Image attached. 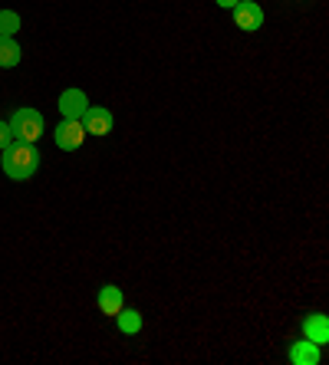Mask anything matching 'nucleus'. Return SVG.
<instances>
[{
  "label": "nucleus",
  "instance_id": "f257e3e1",
  "mask_svg": "<svg viewBox=\"0 0 329 365\" xmlns=\"http://www.w3.org/2000/svg\"><path fill=\"white\" fill-rule=\"evenodd\" d=\"M0 155H4V158H0L4 175L14 181L34 178L36 168H40V152H36V145H30V142H17V138H14Z\"/></svg>",
  "mask_w": 329,
  "mask_h": 365
},
{
  "label": "nucleus",
  "instance_id": "f03ea898",
  "mask_svg": "<svg viewBox=\"0 0 329 365\" xmlns=\"http://www.w3.org/2000/svg\"><path fill=\"white\" fill-rule=\"evenodd\" d=\"M10 132H14V138H17V142H30V145H34L36 138H43L46 122H43V115L36 109H17V112H14V119H10Z\"/></svg>",
  "mask_w": 329,
  "mask_h": 365
},
{
  "label": "nucleus",
  "instance_id": "7ed1b4c3",
  "mask_svg": "<svg viewBox=\"0 0 329 365\" xmlns=\"http://www.w3.org/2000/svg\"><path fill=\"white\" fill-rule=\"evenodd\" d=\"M53 142H56V148H63V152H76L79 145L86 142V128L79 119H63L56 128H53Z\"/></svg>",
  "mask_w": 329,
  "mask_h": 365
},
{
  "label": "nucleus",
  "instance_id": "20e7f679",
  "mask_svg": "<svg viewBox=\"0 0 329 365\" xmlns=\"http://www.w3.org/2000/svg\"><path fill=\"white\" fill-rule=\"evenodd\" d=\"M83 128H86V135H109L112 132V125H116V119H112V112L109 109H102V106H89L86 109V115L83 119Z\"/></svg>",
  "mask_w": 329,
  "mask_h": 365
},
{
  "label": "nucleus",
  "instance_id": "39448f33",
  "mask_svg": "<svg viewBox=\"0 0 329 365\" xmlns=\"http://www.w3.org/2000/svg\"><path fill=\"white\" fill-rule=\"evenodd\" d=\"M234 24L244 30V34H253V30H260L263 26V10L260 4H253V0H241L234 7Z\"/></svg>",
  "mask_w": 329,
  "mask_h": 365
},
{
  "label": "nucleus",
  "instance_id": "423d86ee",
  "mask_svg": "<svg viewBox=\"0 0 329 365\" xmlns=\"http://www.w3.org/2000/svg\"><path fill=\"white\" fill-rule=\"evenodd\" d=\"M59 112H63V119H83L86 109H89V99H86L83 89H66V93L59 96Z\"/></svg>",
  "mask_w": 329,
  "mask_h": 365
},
{
  "label": "nucleus",
  "instance_id": "0eeeda50",
  "mask_svg": "<svg viewBox=\"0 0 329 365\" xmlns=\"http://www.w3.org/2000/svg\"><path fill=\"white\" fill-rule=\"evenodd\" d=\"M303 336L310 342H316V346H326L329 342V319L323 313H310L303 319Z\"/></svg>",
  "mask_w": 329,
  "mask_h": 365
},
{
  "label": "nucleus",
  "instance_id": "6e6552de",
  "mask_svg": "<svg viewBox=\"0 0 329 365\" xmlns=\"http://www.w3.org/2000/svg\"><path fill=\"white\" fill-rule=\"evenodd\" d=\"M290 365H316L320 362V346H316V342H310L303 336V339L300 342H293V346H290Z\"/></svg>",
  "mask_w": 329,
  "mask_h": 365
},
{
  "label": "nucleus",
  "instance_id": "1a4fd4ad",
  "mask_svg": "<svg viewBox=\"0 0 329 365\" xmlns=\"http://www.w3.org/2000/svg\"><path fill=\"white\" fill-rule=\"evenodd\" d=\"M122 306H126V297H122V289H118V287H112V283H109V287L99 289V309L106 316H116Z\"/></svg>",
  "mask_w": 329,
  "mask_h": 365
},
{
  "label": "nucleus",
  "instance_id": "9d476101",
  "mask_svg": "<svg viewBox=\"0 0 329 365\" xmlns=\"http://www.w3.org/2000/svg\"><path fill=\"white\" fill-rule=\"evenodd\" d=\"M20 43L14 36H0V69H14L20 63Z\"/></svg>",
  "mask_w": 329,
  "mask_h": 365
},
{
  "label": "nucleus",
  "instance_id": "9b49d317",
  "mask_svg": "<svg viewBox=\"0 0 329 365\" xmlns=\"http://www.w3.org/2000/svg\"><path fill=\"white\" fill-rule=\"evenodd\" d=\"M116 323L122 332H128V336H136V332H142V316H138V309H118L116 313Z\"/></svg>",
  "mask_w": 329,
  "mask_h": 365
},
{
  "label": "nucleus",
  "instance_id": "f8f14e48",
  "mask_svg": "<svg viewBox=\"0 0 329 365\" xmlns=\"http://www.w3.org/2000/svg\"><path fill=\"white\" fill-rule=\"evenodd\" d=\"M20 30V14L14 10H0V36H14Z\"/></svg>",
  "mask_w": 329,
  "mask_h": 365
},
{
  "label": "nucleus",
  "instance_id": "ddd939ff",
  "mask_svg": "<svg viewBox=\"0 0 329 365\" xmlns=\"http://www.w3.org/2000/svg\"><path fill=\"white\" fill-rule=\"evenodd\" d=\"M14 142V132H10V122H0V152Z\"/></svg>",
  "mask_w": 329,
  "mask_h": 365
},
{
  "label": "nucleus",
  "instance_id": "4468645a",
  "mask_svg": "<svg viewBox=\"0 0 329 365\" xmlns=\"http://www.w3.org/2000/svg\"><path fill=\"white\" fill-rule=\"evenodd\" d=\"M214 4H218V7H224V10H234L241 0H214Z\"/></svg>",
  "mask_w": 329,
  "mask_h": 365
}]
</instances>
